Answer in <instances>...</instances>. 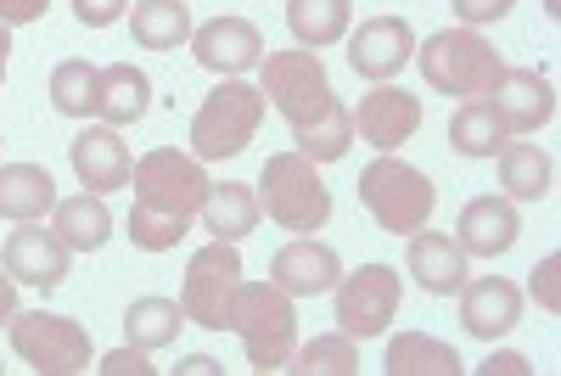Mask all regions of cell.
<instances>
[{"label":"cell","instance_id":"6da1fadb","mask_svg":"<svg viewBox=\"0 0 561 376\" xmlns=\"http://www.w3.org/2000/svg\"><path fill=\"white\" fill-rule=\"evenodd\" d=\"M129 185H135V208H129V242L140 253H169L180 248L185 225H192L208 203V174H203V158H185L174 147H158L147 158H135L129 169Z\"/></svg>","mask_w":561,"mask_h":376},{"label":"cell","instance_id":"7a4b0ae2","mask_svg":"<svg viewBox=\"0 0 561 376\" xmlns=\"http://www.w3.org/2000/svg\"><path fill=\"white\" fill-rule=\"evenodd\" d=\"M230 332H242L248 365L253 371H287L293 349H298V309L275 281H242L237 309H230Z\"/></svg>","mask_w":561,"mask_h":376},{"label":"cell","instance_id":"3957f363","mask_svg":"<svg viewBox=\"0 0 561 376\" xmlns=\"http://www.w3.org/2000/svg\"><path fill=\"white\" fill-rule=\"evenodd\" d=\"M259 90L275 102V113L298 129H314L320 118H332L343 102L332 90V73H325V62L314 52H270L259 62Z\"/></svg>","mask_w":561,"mask_h":376},{"label":"cell","instance_id":"277c9868","mask_svg":"<svg viewBox=\"0 0 561 376\" xmlns=\"http://www.w3.org/2000/svg\"><path fill=\"white\" fill-rule=\"evenodd\" d=\"M253 197H259V214H270V225L298 230V237H309V230L332 219V192H325L320 169L304 152H275L259 174Z\"/></svg>","mask_w":561,"mask_h":376},{"label":"cell","instance_id":"5b68a950","mask_svg":"<svg viewBox=\"0 0 561 376\" xmlns=\"http://www.w3.org/2000/svg\"><path fill=\"white\" fill-rule=\"evenodd\" d=\"M415 62H421V79H427L433 90H444V96H489V90L500 84V73H505V62H500V52L483 39V34H472V29H444V34H433L427 45L415 52Z\"/></svg>","mask_w":561,"mask_h":376},{"label":"cell","instance_id":"8992f818","mask_svg":"<svg viewBox=\"0 0 561 376\" xmlns=\"http://www.w3.org/2000/svg\"><path fill=\"white\" fill-rule=\"evenodd\" d=\"M259 124H264V90H253L242 79H225L219 90H208L197 118H192V152L203 163L237 158V152H248Z\"/></svg>","mask_w":561,"mask_h":376},{"label":"cell","instance_id":"52a82bcc","mask_svg":"<svg viewBox=\"0 0 561 376\" xmlns=\"http://www.w3.org/2000/svg\"><path fill=\"white\" fill-rule=\"evenodd\" d=\"M359 203L370 208V219H377L388 237H410V230H421L433 219L438 197H433V180L421 169H410L393 152H382L377 163L359 174Z\"/></svg>","mask_w":561,"mask_h":376},{"label":"cell","instance_id":"ba28073f","mask_svg":"<svg viewBox=\"0 0 561 376\" xmlns=\"http://www.w3.org/2000/svg\"><path fill=\"white\" fill-rule=\"evenodd\" d=\"M242 253L237 242H208L192 270H185V287H180V309L185 320L208 326V332H225L230 326V309H237V293H242Z\"/></svg>","mask_w":561,"mask_h":376},{"label":"cell","instance_id":"9c48e42d","mask_svg":"<svg viewBox=\"0 0 561 376\" xmlns=\"http://www.w3.org/2000/svg\"><path fill=\"white\" fill-rule=\"evenodd\" d=\"M12 349L28 360L39 376H79L90 371V332L68 315H12Z\"/></svg>","mask_w":561,"mask_h":376},{"label":"cell","instance_id":"30bf717a","mask_svg":"<svg viewBox=\"0 0 561 376\" xmlns=\"http://www.w3.org/2000/svg\"><path fill=\"white\" fill-rule=\"evenodd\" d=\"M337 326H343V338H382L388 332V320L399 315V293H404V281L393 264H359L354 275H337Z\"/></svg>","mask_w":561,"mask_h":376},{"label":"cell","instance_id":"8fae6325","mask_svg":"<svg viewBox=\"0 0 561 376\" xmlns=\"http://www.w3.org/2000/svg\"><path fill=\"white\" fill-rule=\"evenodd\" d=\"M410 57H415V34H410L404 18H365V23L348 34V68H354L359 79L388 84Z\"/></svg>","mask_w":561,"mask_h":376},{"label":"cell","instance_id":"7c38bea8","mask_svg":"<svg viewBox=\"0 0 561 376\" xmlns=\"http://www.w3.org/2000/svg\"><path fill=\"white\" fill-rule=\"evenodd\" d=\"M192 52L208 73H225V79H237L248 68L264 62V34L248 23V18H214L192 34Z\"/></svg>","mask_w":561,"mask_h":376},{"label":"cell","instance_id":"4fadbf2b","mask_svg":"<svg viewBox=\"0 0 561 376\" xmlns=\"http://www.w3.org/2000/svg\"><path fill=\"white\" fill-rule=\"evenodd\" d=\"M337 275H343V259L325 248V242H314V237H298V242H287V248L270 259V281L287 298H320V293H332Z\"/></svg>","mask_w":561,"mask_h":376},{"label":"cell","instance_id":"5bb4252c","mask_svg":"<svg viewBox=\"0 0 561 376\" xmlns=\"http://www.w3.org/2000/svg\"><path fill=\"white\" fill-rule=\"evenodd\" d=\"M7 275L23 281V287L51 293L68 281V248L57 242V230H39V219L18 225L7 237Z\"/></svg>","mask_w":561,"mask_h":376},{"label":"cell","instance_id":"9a60e30c","mask_svg":"<svg viewBox=\"0 0 561 376\" xmlns=\"http://www.w3.org/2000/svg\"><path fill=\"white\" fill-rule=\"evenodd\" d=\"M68 158H73L79 185H84V192H96V197H107V192H118V185H129V169H135V163H129V147L118 140L113 124L79 129L73 147H68Z\"/></svg>","mask_w":561,"mask_h":376},{"label":"cell","instance_id":"2e32d148","mask_svg":"<svg viewBox=\"0 0 561 376\" xmlns=\"http://www.w3.org/2000/svg\"><path fill=\"white\" fill-rule=\"evenodd\" d=\"M489 102L500 107V118H505L511 135H534V129H545L556 118V90L534 68H505L500 84L489 90Z\"/></svg>","mask_w":561,"mask_h":376},{"label":"cell","instance_id":"e0dca14e","mask_svg":"<svg viewBox=\"0 0 561 376\" xmlns=\"http://www.w3.org/2000/svg\"><path fill=\"white\" fill-rule=\"evenodd\" d=\"M354 129L370 140L377 152H393L421 129V102L410 90H393V84H377L370 96H359V113H354Z\"/></svg>","mask_w":561,"mask_h":376},{"label":"cell","instance_id":"ac0fdd59","mask_svg":"<svg viewBox=\"0 0 561 376\" xmlns=\"http://www.w3.org/2000/svg\"><path fill=\"white\" fill-rule=\"evenodd\" d=\"M517 320H523V293L511 287L505 275H483V281H466V287H460V326L472 338L494 343Z\"/></svg>","mask_w":561,"mask_h":376},{"label":"cell","instance_id":"d6986e66","mask_svg":"<svg viewBox=\"0 0 561 376\" xmlns=\"http://www.w3.org/2000/svg\"><path fill=\"white\" fill-rule=\"evenodd\" d=\"M460 248L466 253H478V259H500V253H511L517 248V230H523V219H517V203L511 197H472L460 208Z\"/></svg>","mask_w":561,"mask_h":376},{"label":"cell","instance_id":"ffe728a7","mask_svg":"<svg viewBox=\"0 0 561 376\" xmlns=\"http://www.w3.org/2000/svg\"><path fill=\"white\" fill-rule=\"evenodd\" d=\"M410 275L421 293L449 298L466 287V248L449 242L444 230H410Z\"/></svg>","mask_w":561,"mask_h":376},{"label":"cell","instance_id":"44dd1931","mask_svg":"<svg viewBox=\"0 0 561 376\" xmlns=\"http://www.w3.org/2000/svg\"><path fill=\"white\" fill-rule=\"evenodd\" d=\"M57 208V180L51 169H39V163H7L0 169V219H45Z\"/></svg>","mask_w":561,"mask_h":376},{"label":"cell","instance_id":"7402d4cb","mask_svg":"<svg viewBox=\"0 0 561 376\" xmlns=\"http://www.w3.org/2000/svg\"><path fill=\"white\" fill-rule=\"evenodd\" d=\"M51 230L68 253H96L113 237V214L96 192H79V197H57L51 208Z\"/></svg>","mask_w":561,"mask_h":376},{"label":"cell","instance_id":"603a6c76","mask_svg":"<svg viewBox=\"0 0 561 376\" xmlns=\"http://www.w3.org/2000/svg\"><path fill=\"white\" fill-rule=\"evenodd\" d=\"M147 102H152V84L135 62H113V68L96 73V118L102 124H113V129L135 124L140 113H147Z\"/></svg>","mask_w":561,"mask_h":376},{"label":"cell","instance_id":"cb8c5ba5","mask_svg":"<svg viewBox=\"0 0 561 376\" xmlns=\"http://www.w3.org/2000/svg\"><path fill=\"white\" fill-rule=\"evenodd\" d=\"M203 225L214 230V242H242V237H253V230H259V197H253V185H242V180L208 185Z\"/></svg>","mask_w":561,"mask_h":376},{"label":"cell","instance_id":"d4e9b609","mask_svg":"<svg viewBox=\"0 0 561 376\" xmlns=\"http://www.w3.org/2000/svg\"><path fill=\"white\" fill-rule=\"evenodd\" d=\"M129 34L140 52H180L192 39V12H185V0H135Z\"/></svg>","mask_w":561,"mask_h":376},{"label":"cell","instance_id":"484cf974","mask_svg":"<svg viewBox=\"0 0 561 376\" xmlns=\"http://www.w3.org/2000/svg\"><path fill=\"white\" fill-rule=\"evenodd\" d=\"M505 140H511V129H505V118H500V107L489 96H472L449 118V147L460 158H494Z\"/></svg>","mask_w":561,"mask_h":376},{"label":"cell","instance_id":"4316f807","mask_svg":"<svg viewBox=\"0 0 561 376\" xmlns=\"http://www.w3.org/2000/svg\"><path fill=\"white\" fill-rule=\"evenodd\" d=\"M500 158V185H505V197L511 203H539L550 197V158L539 147H528V140H505V147L494 152Z\"/></svg>","mask_w":561,"mask_h":376},{"label":"cell","instance_id":"83f0119b","mask_svg":"<svg viewBox=\"0 0 561 376\" xmlns=\"http://www.w3.org/2000/svg\"><path fill=\"white\" fill-rule=\"evenodd\" d=\"M287 29L304 52H325L348 39V0H287Z\"/></svg>","mask_w":561,"mask_h":376},{"label":"cell","instance_id":"f1b7e54d","mask_svg":"<svg viewBox=\"0 0 561 376\" xmlns=\"http://www.w3.org/2000/svg\"><path fill=\"white\" fill-rule=\"evenodd\" d=\"M388 376H460V354L427 332H404L388 343Z\"/></svg>","mask_w":561,"mask_h":376},{"label":"cell","instance_id":"f546056e","mask_svg":"<svg viewBox=\"0 0 561 376\" xmlns=\"http://www.w3.org/2000/svg\"><path fill=\"white\" fill-rule=\"evenodd\" d=\"M180 326H185V309L174 304V298H135L129 309H124V338L135 343V349H169L174 338H180Z\"/></svg>","mask_w":561,"mask_h":376},{"label":"cell","instance_id":"4dcf8cb0","mask_svg":"<svg viewBox=\"0 0 561 376\" xmlns=\"http://www.w3.org/2000/svg\"><path fill=\"white\" fill-rule=\"evenodd\" d=\"M287 371H298V376H354V371H359L354 338H343V332H337V338H314V343L293 349Z\"/></svg>","mask_w":561,"mask_h":376},{"label":"cell","instance_id":"1f68e13d","mask_svg":"<svg viewBox=\"0 0 561 376\" xmlns=\"http://www.w3.org/2000/svg\"><path fill=\"white\" fill-rule=\"evenodd\" d=\"M96 73L102 68H90V62H57V73H51V107L57 113H68V118H90L96 113Z\"/></svg>","mask_w":561,"mask_h":376},{"label":"cell","instance_id":"d6a6232c","mask_svg":"<svg viewBox=\"0 0 561 376\" xmlns=\"http://www.w3.org/2000/svg\"><path fill=\"white\" fill-rule=\"evenodd\" d=\"M517 0H455V18L466 23V29H483V23H500Z\"/></svg>","mask_w":561,"mask_h":376},{"label":"cell","instance_id":"836d02e7","mask_svg":"<svg viewBox=\"0 0 561 376\" xmlns=\"http://www.w3.org/2000/svg\"><path fill=\"white\" fill-rule=\"evenodd\" d=\"M124 7H129V0H73V18L84 29H107V23L124 18Z\"/></svg>","mask_w":561,"mask_h":376},{"label":"cell","instance_id":"e575fe53","mask_svg":"<svg viewBox=\"0 0 561 376\" xmlns=\"http://www.w3.org/2000/svg\"><path fill=\"white\" fill-rule=\"evenodd\" d=\"M102 376H152V365H147V349H118V354H107L102 365H96Z\"/></svg>","mask_w":561,"mask_h":376},{"label":"cell","instance_id":"d590c367","mask_svg":"<svg viewBox=\"0 0 561 376\" xmlns=\"http://www.w3.org/2000/svg\"><path fill=\"white\" fill-rule=\"evenodd\" d=\"M45 7H51V0H0V23H7V29H18V23H39Z\"/></svg>","mask_w":561,"mask_h":376},{"label":"cell","instance_id":"8d00e7d4","mask_svg":"<svg viewBox=\"0 0 561 376\" xmlns=\"http://www.w3.org/2000/svg\"><path fill=\"white\" fill-rule=\"evenodd\" d=\"M556 270H561L556 259H545V264L534 270V298H539L545 309H561V293H556Z\"/></svg>","mask_w":561,"mask_h":376},{"label":"cell","instance_id":"74e56055","mask_svg":"<svg viewBox=\"0 0 561 376\" xmlns=\"http://www.w3.org/2000/svg\"><path fill=\"white\" fill-rule=\"evenodd\" d=\"M483 376H528V360L523 354H489L483 360Z\"/></svg>","mask_w":561,"mask_h":376},{"label":"cell","instance_id":"f35d334b","mask_svg":"<svg viewBox=\"0 0 561 376\" xmlns=\"http://www.w3.org/2000/svg\"><path fill=\"white\" fill-rule=\"evenodd\" d=\"M180 376H219V360L214 354H192V360L180 365Z\"/></svg>","mask_w":561,"mask_h":376},{"label":"cell","instance_id":"ab89813d","mask_svg":"<svg viewBox=\"0 0 561 376\" xmlns=\"http://www.w3.org/2000/svg\"><path fill=\"white\" fill-rule=\"evenodd\" d=\"M12 315H18V281L0 275V320H12Z\"/></svg>","mask_w":561,"mask_h":376},{"label":"cell","instance_id":"60d3db41","mask_svg":"<svg viewBox=\"0 0 561 376\" xmlns=\"http://www.w3.org/2000/svg\"><path fill=\"white\" fill-rule=\"evenodd\" d=\"M7 57H12V34H7V23H0V79H7Z\"/></svg>","mask_w":561,"mask_h":376}]
</instances>
